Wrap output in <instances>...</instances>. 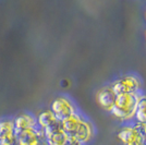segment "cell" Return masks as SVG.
Returning a JSON list of instances; mask_svg holds the SVG:
<instances>
[{
  "label": "cell",
  "mask_w": 146,
  "mask_h": 145,
  "mask_svg": "<svg viewBox=\"0 0 146 145\" xmlns=\"http://www.w3.org/2000/svg\"><path fill=\"white\" fill-rule=\"evenodd\" d=\"M60 124L68 135L75 138L83 145L91 143L95 138L96 129L94 123L80 110L60 121Z\"/></svg>",
  "instance_id": "1"
},
{
  "label": "cell",
  "mask_w": 146,
  "mask_h": 145,
  "mask_svg": "<svg viewBox=\"0 0 146 145\" xmlns=\"http://www.w3.org/2000/svg\"><path fill=\"white\" fill-rule=\"evenodd\" d=\"M140 94V93H139ZM139 94H121L118 95L111 115L122 123L134 122L135 109Z\"/></svg>",
  "instance_id": "2"
},
{
  "label": "cell",
  "mask_w": 146,
  "mask_h": 145,
  "mask_svg": "<svg viewBox=\"0 0 146 145\" xmlns=\"http://www.w3.org/2000/svg\"><path fill=\"white\" fill-rule=\"evenodd\" d=\"M117 139L121 145H146V126L136 122L122 123L117 131Z\"/></svg>",
  "instance_id": "3"
},
{
  "label": "cell",
  "mask_w": 146,
  "mask_h": 145,
  "mask_svg": "<svg viewBox=\"0 0 146 145\" xmlns=\"http://www.w3.org/2000/svg\"><path fill=\"white\" fill-rule=\"evenodd\" d=\"M111 87L117 95L121 94H139L143 92V81L135 73H127L118 76L111 83Z\"/></svg>",
  "instance_id": "4"
},
{
  "label": "cell",
  "mask_w": 146,
  "mask_h": 145,
  "mask_svg": "<svg viewBox=\"0 0 146 145\" xmlns=\"http://www.w3.org/2000/svg\"><path fill=\"white\" fill-rule=\"evenodd\" d=\"M50 110L55 114L59 121L64 120L66 118L72 116L76 111H79L78 106L74 100L68 95H58L50 103Z\"/></svg>",
  "instance_id": "5"
},
{
  "label": "cell",
  "mask_w": 146,
  "mask_h": 145,
  "mask_svg": "<svg viewBox=\"0 0 146 145\" xmlns=\"http://www.w3.org/2000/svg\"><path fill=\"white\" fill-rule=\"evenodd\" d=\"M15 145H46L44 131L36 127L18 133Z\"/></svg>",
  "instance_id": "6"
},
{
  "label": "cell",
  "mask_w": 146,
  "mask_h": 145,
  "mask_svg": "<svg viewBox=\"0 0 146 145\" xmlns=\"http://www.w3.org/2000/svg\"><path fill=\"white\" fill-rule=\"evenodd\" d=\"M116 92L111 87L110 84H106L102 86L96 92V103L102 109H104L107 112H111V110L115 106L117 99Z\"/></svg>",
  "instance_id": "7"
},
{
  "label": "cell",
  "mask_w": 146,
  "mask_h": 145,
  "mask_svg": "<svg viewBox=\"0 0 146 145\" xmlns=\"http://www.w3.org/2000/svg\"><path fill=\"white\" fill-rule=\"evenodd\" d=\"M17 132L13 118L0 119V145H15Z\"/></svg>",
  "instance_id": "8"
},
{
  "label": "cell",
  "mask_w": 146,
  "mask_h": 145,
  "mask_svg": "<svg viewBox=\"0 0 146 145\" xmlns=\"http://www.w3.org/2000/svg\"><path fill=\"white\" fill-rule=\"evenodd\" d=\"M44 139L46 145H68L69 135L62 129L61 124L44 131Z\"/></svg>",
  "instance_id": "9"
},
{
  "label": "cell",
  "mask_w": 146,
  "mask_h": 145,
  "mask_svg": "<svg viewBox=\"0 0 146 145\" xmlns=\"http://www.w3.org/2000/svg\"><path fill=\"white\" fill-rule=\"evenodd\" d=\"M14 122V127H15V132L17 134L27 129L32 128H36V117L35 115L31 114V112H21L18 116H15L13 118Z\"/></svg>",
  "instance_id": "10"
},
{
  "label": "cell",
  "mask_w": 146,
  "mask_h": 145,
  "mask_svg": "<svg viewBox=\"0 0 146 145\" xmlns=\"http://www.w3.org/2000/svg\"><path fill=\"white\" fill-rule=\"evenodd\" d=\"M35 117H36L37 127L43 131L52 127H56L60 123V121L58 120V118L55 116V114L49 108L39 111Z\"/></svg>",
  "instance_id": "11"
},
{
  "label": "cell",
  "mask_w": 146,
  "mask_h": 145,
  "mask_svg": "<svg viewBox=\"0 0 146 145\" xmlns=\"http://www.w3.org/2000/svg\"><path fill=\"white\" fill-rule=\"evenodd\" d=\"M134 122L142 126H146V92H141L137 95Z\"/></svg>",
  "instance_id": "12"
},
{
  "label": "cell",
  "mask_w": 146,
  "mask_h": 145,
  "mask_svg": "<svg viewBox=\"0 0 146 145\" xmlns=\"http://www.w3.org/2000/svg\"><path fill=\"white\" fill-rule=\"evenodd\" d=\"M68 145H83V144H82L80 141H78L75 138L69 135V143H68Z\"/></svg>",
  "instance_id": "13"
}]
</instances>
